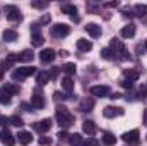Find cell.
<instances>
[{"mask_svg":"<svg viewBox=\"0 0 147 146\" xmlns=\"http://www.w3.org/2000/svg\"><path fill=\"white\" fill-rule=\"evenodd\" d=\"M120 96H121V95H120V93H113V95H111L110 98H113V100H118V98H120Z\"/></svg>","mask_w":147,"mask_h":146,"instance_id":"45","label":"cell"},{"mask_svg":"<svg viewBox=\"0 0 147 146\" xmlns=\"http://www.w3.org/2000/svg\"><path fill=\"white\" fill-rule=\"evenodd\" d=\"M92 108H94V100L92 98H84L80 102V110L82 112H91Z\"/></svg>","mask_w":147,"mask_h":146,"instance_id":"23","label":"cell"},{"mask_svg":"<svg viewBox=\"0 0 147 146\" xmlns=\"http://www.w3.org/2000/svg\"><path fill=\"white\" fill-rule=\"evenodd\" d=\"M98 145H99V143H98L96 139H89V141L84 143V146H98Z\"/></svg>","mask_w":147,"mask_h":146,"instance_id":"38","label":"cell"},{"mask_svg":"<svg viewBox=\"0 0 147 146\" xmlns=\"http://www.w3.org/2000/svg\"><path fill=\"white\" fill-rule=\"evenodd\" d=\"M146 48H147V41H146Z\"/></svg>","mask_w":147,"mask_h":146,"instance_id":"48","label":"cell"},{"mask_svg":"<svg viewBox=\"0 0 147 146\" xmlns=\"http://www.w3.org/2000/svg\"><path fill=\"white\" fill-rule=\"evenodd\" d=\"M86 31H87L92 38H99L101 36V28H99L96 23H89V24L86 26Z\"/></svg>","mask_w":147,"mask_h":146,"instance_id":"14","label":"cell"},{"mask_svg":"<svg viewBox=\"0 0 147 146\" xmlns=\"http://www.w3.org/2000/svg\"><path fill=\"white\" fill-rule=\"evenodd\" d=\"M101 57H103L105 60H111V59H113V52H111V48H103V50H101Z\"/></svg>","mask_w":147,"mask_h":146,"instance_id":"31","label":"cell"},{"mask_svg":"<svg viewBox=\"0 0 147 146\" xmlns=\"http://www.w3.org/2000/svg\"><path fill=\"white\" fill-rule=\"evenodd\" d=\"M48 81H50V76H48V72H38V76H36V83L39 84V86H45Z\"/></svg>","mask_w":147,"mask_h":146,"instance_id":"26","label":"cell"},{"mask_svg":"<svg viewBox=\"0 0 147 146\" xmlns=\"http://www.w3.org/2000/svg\"><path fill=\"white\" fill-rule=\"evenodd\" d=\"M5 88H7V91H9L12 96L19 93V86H16V84H10V83H9V84H5Z\"/></svg>","mask_w":147,"mask_h":146,"instance_id":"32","label":"cell"},{"mask_svg":"<svg viewBox=\"0 0 147 146\" xmlns=\"http://www.w3.org/2000/svg\"><path fill=\"white\" fill-rule=\"evenodd\" d=\"M110 46H111L113 55H116V53H123V52H125V45H123V41H120L118 38H113V40H111Z\"/></svg>","mask_w":147,"mask_h":146,"instance_id":"10","label":"cell"},{"mask_svg":"<svg viewBox=\"0 0 147 146\" xmlns=\"http://www.w3.org/2000/svg\"><path fill=\"white\" fill-rule=\"evenodd\" d=\"M50 21H51V19H50V16H43V17H41V24H48Z\"/></svg>","mask_w":147,"mask_h":146,"instance_id":"39","label":"cell"},{"mask_svg":"<svg viewBox=\"0 0 147 146\" xmlns=\"http://www.w3.org/2000/svg\"><path fill=\"white\" fill-rule=\"evenodd\" d=\"M17 138H19V143L24 145V146H28L31 141H33V134L28 132V131H21V132L17 134Z\"/></svg>","mask_w":147,"mask_h":146,"instance_id":"15","label":"cell"},{"mask_svg":"<svg viewBox=\"0 0 147 146\" xmlns=\"http://www.w3.org/2000/svg\"><path fill=\"white\" fill-rule=\"evenodd\" d=\"M9 124H10V126H16V127L24 126V122H22V119H21L19 115H12V117L9 119Z\"/></svg>","mask_w":147,"mask_h":146,"instance_id":"29","label":"cell"},{"mask_svg":"<svg viewBox=\"0 0 147 146\" xmlns=\"http://www.w3.org/2000/svg\"><path fill=\"white\" fill-rule=\"evenodd\" d=\"M51 143H53V139H51V138H48V136L39 138V145H41V146H50Z\"/></svg>","mask_w":147,"mask_h":146,"instance_id":"33","label":"cell"},{"mask_svg":"<svg viewBox=\"0 0 147 146\" xmlns=\"http://www.w3.org/2000/svg\"><path fill=\"white\" fill-rule=\"evenodd\" d=\"M5 14H7V19L12 23L22 19V14H21L19 7H16V5H5Z\"/></svg>","mask_w":147,"mask_h":146,"instance_id":"4","label":"cell"},{"mask_svg":"<svg viewBox=\"0 0 147 146\" xmlns=\"http://www.w3.org/2000/svg\"><path fill=\"white\" fill-rule=\"evenodd\" d=\"M146 93H147V88H140L137 95H139V98H142V100H144V98H146Z\"/></svg>","mask_w":147,"mask_h":146,"instance_id":"37","label":"cell"},{"mask_svg":"<svg viewBox=\"0 0 147 146\" xmlns=\"http://www.w3.org/2000/svg\"><path fill=\"white\" fill-rule=\"evenodd\" d=\"M77 48H79L80 52H89V50L92 48V43L87 41V40H84V38H80V40H77Z\"/></svg>","mask_w":147,"mask_h":146,"instance_id":"22","label":"cell"},{"mask_svg":"<svg viewBox=\"0 0 147 146\" xmlns=\"http://www.w3.org/2000/svg\"><path fill=\"white\" fill-rule=\"evenodd\" d=\"M2 36H3V40H5L7 43H12V41H16V40L19 38V35H17L16 29H5Z\"/></svg>","mask_w":147,"mask_h":146,"instance_id":"18","label":"cell"},{"mask_svg":"<svg viewBox=\"0 0 147 146\" xmlns=\"http://www.w3.org/2000/svg\"><path fill=\"white\" fill-rule=\"evenodd\" d=\"M62 12H63V14L75 16V14H77V7H75V5H62Z\"/></svg>","mask_w":147,"mask_h":146,"instance_id":"30","label":"cell"},{"mask_svg":"<svg viewBox=\"0 0 147 146\" xmlns=\"http://www.w3.org/2000/svg\"><path fill=\"white\" fill-rule=\"evenodd\" d=\"M70 35V26L69 24H55L51 28V36L53 38H65Z\"/></svg>","mask_w":147,"mask_h":146,"instance_id":"3","label":"cell"},{"mask_svg":"<svg viewBox=\"0 0 147 146\" xmlns=\"http://www.w3.org/2000/svg\"><path fill=\"white\" fill-rule=\"evenodd\" d=\"M34 72H36V67H19V69L12 71V79L14 81H24L26 77H29Z\"/></svg>","mask_w":147,"mask_h":146,"instance_id":"2","label":"cell"},{"mask_svg":"<svg viewBox=\"0 0 147 146\" xmlns=\"http://www.w3.org/2000/svg\"><path fill=\"white\" fill-rule=\"evenodd\" d=\"M105 7H118V2H108L105 3Z\"/></svg>","mask_w":147,"mask_h":146,"instance_id":"43","label":"cell"},{"mask_svg":"<svg viewBox=\"0 0 147 146\" xmlns=\"http://www.w3.org/2000/svg\"><path fill=\"white\" fill-rule=\"evenodd\" d=\"M58 72H60V67H53L50 72H48V76H50V79H57V76H58Z\"/></svg>","mask_w":147,"mask_h":146,"instance_id":"34","label":"cell"},{"mask_svg":"<svg viewBox=\"0 0 147 146\" xmlns=\"http://www.w3.org/2000/svg\"><path fill=\"white\" fill-rule=\"evenodd\" d=\"M69 143H70V146H80L84 145V139L80 134H72V136H69Z\"/></svg>","mask_w":147,"mask_h":146,"instance_id":"24","label":"cell"},{"mask_svg":"<svg viewBox=\"0 0 147 146\" xmlns=\"http://www.w3.org/2000/svg\"><path fill=\"white\" fill-rule=\"evenodd\" d=\"M139 138H140V132H139V129H134V131H130V132H125V134L121 136V139H123L125 143H128V145H137V143H139Z\"/></svg>","mask_w":147,"mask_h":146,"instance_id":"5","label":"cell"},{"mask_svg":"<svg viewBox=\"0 0 147 146\" xmlns=\"http://www.w3.org/2000/svg\"><path fill=\"white\" fill-rule=\"evenodd\" d=\"M10 98H12V95L7 91V88H5V86L0 88V103H2V105H9V103H10Z\"/></svg>","mask_w":147,"mask_h":146,"instance_id":"21","label":"cell"},{"mask_svg":"<svg viewBox=\"0 0 147 146\" xmlns=\"http://www.w3.org/2000/svg\"><path fill=\"white\" fill-rule=\"evenodd\" d=\"M89 91H91V95L99 96V98H105V96L110 95V88H108V86H92Z\"/></svg>","mask_w":147,"mask_h":146,"instance_id":"9","label":"cell"},{"mask_svg":"<svg viewBox=\"0 0 147 146\" xmlns=\"http://www.w3.org/2000/svg\"><path fill=\"white\" fill-rule=\"evenodd\" d=\"M55 52L51 50V48H45V50H41V53H39V60L43 62V64H50V62H53L55 60Z\"/></svg>","mask_w":147,"mask_h":146,"instance_id":"7","label":"cell"},{"mask_svg":"<svg viewBox=\"0 0 147 146\" xmlns=\"http://www.w3.org/2000/svg\"><path fill=\"white\" fill-rule=\"evenodd\" d=\"M33 57H34L33 50H22V52L17 55V60H19V62H31Z\"/></svg>","mask_w":147,"mask_h":146,"instance_id":"17","label":"cell"},{"mask_svg":"<svg viewBox=\"0 0 147 146\" xmlns=\"http://www.w3.org/2000/svg\"><path fill=\"white\" fill-rule=\"evenodd\" d=\"M31 7H34V9H45L46 2H31Z\"/></svg>","mask_w":147,"mask_h":146,"instance_id":"35","label":"cell"},{"mask_svg":"<svg viewBox=\"0 0 147 146\" xmlns=\"http://www.w3.org/2000/svg\"><path fill=\"white\" fill-rule=\"evenodd\" d=\"M7 124H9V119H5V117L0 115V126H7Z\"/></svg>","mask_w":147,"mask_h":146,"instance_id":"42","label":"cell"},{"mask_svg":"<svg viewBox=\"0 0 147 146\" xmlns=\"http://www.w3.org/2000/svg\"><path fill=\"white\" fill-rule=\"evenodd\" d=\"M142 124L147 127V108H144V115H142Z\"/></svg>","mask_w":147,"mask_h":146,"instance_id":"41","label":"cell"},{"mask_svg":"<svg viewBox=\"0 0 147 146\" xmlns=\"http://www.w3.org/2000/svg\"><path fill=\"white\" fill-rule=\"evenodd\" d=\"M65 98H69V95H63V93H55V100L58 102V100H65Z\"/></svg>","mask_w":147,"mask_h":146,"instance_id":"36","label":"cell"},{"mask_svg":"<svg viewBox=\"0 0 147 146\" xmlns=\"http://www.w3.org/2000/svg\"><path fill=\"white\" fill-rule=\"evenodd\" d=\"M123 113H125V110L120 108V107H106V108L103 110V115L108 117V119L115 117V115H123Z\"/></svg>","mask_w":147,"mask_h":146,"instance_id":"12","label":"cell"},{"mask_svg":"<svg viewBox=\"0 0 147 146\" xmlns=\"http://www.w3.org/2000/svg\"><path fill=\"white\" fill-rule=\"evenodd\" d=\"M134 10L137 12V16H139V17H146V16H147V5L137 3V5L134 7Z\"/></svg>","mask_w":147,"mask_h":146,"instance_id":"28","label":"cell"},{"mask_svg":"<svg viewBox=\"0 0 147 146\" xmlns=\"http://www.w3.org/2000/svg\"><path fill=\"white\" fill-rule=\"evenodd\" d=\"M103 143L108 145V146L116 145V138H115V134H111V132H105V134H103Z\"/></svg>","mask_w":147,"mask_h":146,"instance_id":"25","label":"cell"},{"mask_svg":"<svg viewBox=\"0 0 147 146\" xmlns=\"http://www.w3.org/2000/svg\"><path fill=\"white\" fill-rule=\"evenodd\" d=\"M82 129H84V132L89 134V136H94V134L98 132V127H96V124H94L92 120H84V122H82Z\"/></svg>","mask_w":147,"mask_h":146,"instance_id":"13","label":"cell"},{"mask_svg":"<svg viewBox=\"0 0 147 146\" xmlns=\"http://www.w3.org/2000/svg\"><path fill=\"white\" fill-rule=\"evenodd\" d=\"M121 36L123 38H134L135 36V26L134 24H127L121 28Z\"/></svg>","mask_w":147,"mask_h":146,"instance_id":"19","label":"cell"},{"mask_svg":"<svg viewBox=\"0 0 147 146\" xmlns=\"http://www.w3.org/2000/svg\"><path fill=\"white\" fill-rule=\"evenodd\" d=\"M123 76H125V79H127V81L134 83V81H137V79H139L140 72H139L137 69H127V71H123Z\"/></svg>","mask_w":147,"mask_h":146,"instance_id":"16","label":"cell"},{"mask_svg":"<svg viewBox=\"0 0 147 146\" xmlns=\"http://www.w3.org/2000/svg\"><path fill=\"white\" fill-rule=\"evenodd\" d=\"M31 105H33V108H38V110H41L45 107V98H43V95L38 89L34 91V95L31 96Z\"/></svg>","mask_w":147,"mask_h":146,"instance_id":"8","label":"cell"},{"mask_svg":"<svg viewBox=\"0 0 147 146\" xmlns=\"http://www.w3.org/2000/svg\"><path fill=\"white\" fill-rule=\"evenodd\" d=\"M62 88H63V91H65L67 95H70V93L74 91V81L69 77V76L62 79Z\"/></svg>","mask_w":147,"mask_h":146,"instance_id":"20","label":"cell"},{"mask_svg":"<svg viewBox=\"0 0 147 146\" xmlns=\"http://www.w3.org/2000/svg\"><path fill=\"white\" fill-rule=\"evenodd\" d=\"M58 138H60V139H67V132H65V131L58 132Z\"/></svg>","mask_w":147,"mask_h":146,"instance_id":"44","label":"cell"},{"mask_svg":"<svg viewBox=\"0 0 147 146\" xmlns=\"http://www.w3.org/2000/svg\"><path fill=\"white\" fill-rule=\"evenodd\" d=\"M0 141H2L5 146H14V143H16L14 136H12L7 129H5V131H0Z\"/></svg>","mask_w":147,"mask_h":146,"instance_id":"11","label":"cell"},{"mask_svg":"<svg viewBox=\"0 0 147 146\" xmlns=\"http://www.w3.org/2000/svg\"><path fill=\"white\" fill-rule=\"evenodd\" d=\"M2 77H3V69L0 67V79H2Z\"/></svg>","mask_w":147,"mask_h":146,"instance_id":"47","label":"cell"},{"mask_svg":"<svg viewBox=\"0 0 147 146\" xmlns=\"http://www.w3.org/2000/svg\"><path fill=\"white\" fill-rule=\"evenodd\" d=\"M67 55H69V53H67L65 50H62V52H60V57H67Z\"/></svg>","mask_w":147,"mask_h":146,"instance_id":"46","label":"cell"},{"mask_svg":"<svg viewBox=\"0 0 147 146\" xmlns=\"http://www.w3.org/2000/svg\"><path fill=\"white\" fill-rule=\"evenodd\" d=\"M50 129H51V119H43V120H39V122L34 124V131H38L39 134H45Z\"/></svg>","mask_w":147,"mask_h":146,"instance_id":"6","label":"cell"},{"mask_svg":"<svg viewBox=\"0 0 147 146\" xmlns=\"http://www.w3.org/2000/svg\"><path fill=\"white\" fill-rule=\"evenodd\" d=\"M121 86H123V88H132V83L127 81V79H123V81H121Z\"/></svg>","mask_w":147,"mask_h":146,"instance_id":"40","label":"cell"},{"mask_svg":"<svg viewBox=\"0 0 147 146\" xmlns=\"http://www.w3.org/2000/svg\"><path fill=\"white\" fill-rule=\"evenodd\" d=\"M62 71L67 74V76H74V74H75V71H77V65H75V64H72V62H69V64H65V65L62 67Z\"/></svg>","mask_w":147,"mask_h":146,"instance_id":"27","label":"cell"},{"mask_svg":"<svg viewBox=\"0 0 147 146\" xmlns=\"http://www.w3.org/2000/svg\"><path fill=\"white\" fill-rule=\"evenodd\" d=\"M55 115H57L58 126H60V127H63V129L70 127V126L74 124V120H75V117H74L72 113L69 112V108H67V107H63V105H58V107H57Z\"/></svg>","mask_w":147,"mask_h":146,"instance_id":"1","label":"cell"}]
</instances>
